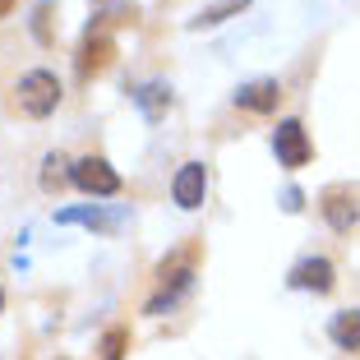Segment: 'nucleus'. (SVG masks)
<instances>
[{
  "label": "nucleus",
  "mask_w": 360,
  "mask_h": 360,
  "mask_svg": "<svg viewBox=\"0 0 360 360\" xmlns=\"http://www.w3.org/2000/svg\"><path fill=\"white\" fill-rule=\"evenodd\" d=\"M19 106L37 120L51 116L56 106H60V79H56L51 70H28V75L19 79Z\"/></svg>",
  "instance_id": "f257e3e1"
},
{
  "label": "nucleus",
  "mask_w": 360,
  "mask_h": 360,
  "mask_svg": "<svg viewBox=\"0 0 360 360\" xmlns=\"http://www.w3.org/2000/svg\"><path fill=\"white\" fill-rule=\"evenodd\" d=\"M70 185H79V190L93 194V199H111V194H120V176L106 167L102 158H79L75 167H70Z\"/></svg>",
  "instance_id": "f03ea898"
},
{
  "label": "nucleus",
  "mask_w": 360,
  "mask_h": 360,
  "mask_svg": "<svg viewBox=\"0 0 360 360\" xmlns=\"http://www.w3.org/2000/svg\"><path fill=\"white\" fill-rule=\"evenodd\" d=\"M273 153H277V162H282L286 171H296V167H305L309 162V134H305V125L300 120H282V125L273 129Z\"/></svg>",
  "instance_id": "7ed1b4c3"
},
{
  "label": "nucleus",
  "mask_w": 360,
  "mask_h": 360,
  "mask_svg": "<svg viewBox=\"0 0 360 360\" xmlns=\"http://www.w3.org/2000/svg\"><path fill=\"white\" fill-rule=\"evenodd\" d=\"M203 194H208V171H203V162H185V167L176 171V180H171V199H176V208H203Z\"/></svg>",
  "instance_id": "20e7f679"
},
{
  "label": "nucleus",
  "mask_w": 360,
  "mask_h": 360,
  "mask_svg": "<svg viewBox=\"0 0 360 360\" xmlns=\"http://www.w3.org/2000/svg\"><path fill=\"white\" fill-rule=\"evenodd\" d=\"M190 282H194L190 259H171V264H162V291L148 300V314H162L167 305H176L180 291H190Z\"/></svg>",
  "instance_id": "39448f33"
},
{
  "label": "nucleus",
  "mask_w": 360,
  "mask_h": 360,
  "mask_svg": "<svg viewBox=\"0 0 360 360\" xmlns=\"http://www.w3.org/2000/svg\"><path fill=\"white\" fill-rule=\"evenodd\" d=\"M323 217H328L333 231H351V226L360 222V203H356V194L328 190V194H323Z\"/></svg>",
  "instance_id": "423d86ee"
},
{
  "label": "nucleus",
  "mask_w": 360,
  "mask_h": 360,
  "mask_svg": "<svg viewBox=\"0 0 360 360\" xmlns=\"http://www.w3.org/2000/svg\"><path fill=\"white\" fill-rule=\"evenodd\" d=\"M291 286H300V291H333V264L328 259H300L296 268H291Z\"/></svg>",
  "instance_id": "0eeeda50"
},
{
  "label": "nucleus",
  "mask_w": 360,
  "mask_h": 360,
  "mask_svg": "<svg viewBox=\"0 0 360 360\" xmlns=\"http://www.w3.org/2000/svg\"><path fill=\"white\" fill-rule=\"evenodd\" d=\"M277 97H282L277 79H255V84L236 88V106H245V111H277Z\"/></svg>",
  "instance_id": "6e6552de"
},
{
  "label": "nucleus",
  "mask_w": 360,
  "mask_h": 360,
  "mask_svg": "<svg viewBox=\"0 0 360 360\" xmlns=\"http://www.w3.org/2000/svg\"><path fill=\"white\" fill-rule=\"evenodd\" d=\"M328 333H333V342H338L342 351H360V309H342V314H333Z\"/></svg>",
  "instance_id": "1a4fd4ad"
},
{
  "label": "nucleus",
  "mask_w": 360,
  "mask_h": 360,
  "mask_svg": "<svg viewBox=\"0 0 360 360\" xmlns=\"http://www.w3.org/2000/svg\"><path fill=\"white\" fill-rule=\"evenodd\" d=\"M56 222H60V226L84 222V226H97V231H116L120 217H106L102 208H60V212H56Z\"/></svg>",
  "instance_id": "9d476101"
},
{
  "label": "nucleus",
  "mask_w": 360,
  "mask_h": 360,
  "mask_svg": "<svg viewBox=\"0 0 360 360\" xmlns=\"http://www.w3.org/2000/svg\"><path fill=\"white\" fill-rule=\"evenodd\" d=\"M111 51H116V46H111V37H88L84 51H79V75H84V79L97 75V70L111 60Z\"/></svg>",
  "instance_id": "9b49d317"
},
{
  "label": "nucleus",
  "mask_w": 360,
  "mask_h": 360,
  "mask_svg": "<svg viewBox=\"0 0 360 360\" xmlns=\"http://www.w3.org/2000/svg\"><path fill=\"white\" fill-rule=\"evenodd\" d=\"M134 102H139V111H143L148 120H158L162 111L171 106V88H167V84H143V88L134 93Z\"/></svg>",
  "instance_id": "f8f14e48"
},
{
  "label": "nucleus",
  "mask_w": 360,
  "mask_h": 360,
  "mask_svg": "<svg viewBox=\"0 0 360 360\" xmlns=\"http://www.w3.org/2000/svg\"><path fill=\"white\" fill-rule=\"evenodd\" d=\"M250 0H222V5H208V10L194 19V28H212V23H222V19H231V14H240Z\"/></svg>",
  "instance_id": "ddd939ff"
},
{
  "label": "nucleus",
  "mask_w": 360,
  "mask_h": 360,
  "mask_svg": "<svg viewBox=\"0 0 360 360\" xmlns=\"http://www.w3.org/2000/svg\"><path fill=\"white\" fill-rule=\"evenodd\" d=\"M42 167H46V171H42V190H60L65 180H70V171H60V167H65V158H56V153L42 162Z\"/></svg>",
  "instance_id": "4468645a"
},
{
  "label": "nucleus",
  "mask_w": 360,
  "mask_h": 360,
  "mask_svg": "<svg viewBox=\"0 0 360 360\" xmlns=\"http://www.w3.org/2000/svg\"><path fill=\"white\" fill-rule=\"evenodd\" d=\"M125 342H129L125 328H111V333L102 338V360H120V356H125Z\"/></svg>",
  "instance_id": "2eb2a0df"
},
{
  "label": "nucleus",
  "mask_w": 360,
  "mask_h": 360,
  "mask_svg": "<svg viewBox=\"0 0 360 360\" xmlns=\"http://www.w3.org/2000/svg\"><path fill=\"white\" fill-rule=\"evenodd\" d=\"M282 208H286V212H300V190H286V194H282Z\"/></svg>",
  "instance_id": "dca6fc26"
},
{
  "label": "nucleus",
  "mask_w": 360,
  "mask_h": 360,
  "mask_svg": "<svg viewBox=\"0 0 360 360\" xmlns=\"http://www.w3.org/2000/svg\"><path fill=\"white\" fill-rule=\"evenodd\" d=\"M10 10H14V0H0V19H5Z\"/></svg>",
  "instance_id": "f3484780"
},
{
  "label": "nucleus",
  "mask_w": 360,
  "mask_h": 360,
  "mask_svg": "<svg viewBox=\"0 0 360 360\" xmlns=\"http://www.w3.org/2000/svg\"><path fill=\"white\" fill-rule=\"evenodd\" d=\"M0 309H5V291H0Z\"/></svg>",
  "instance_id": "a211bd4d"
}]
</instances>
